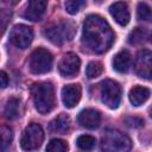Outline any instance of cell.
I'll return each mask as SVG.
<instances>
[{"instance_id":"8992f818","label":"cell","mask_w":152,"mask_h":152,"mask_svg":"<svg viewBox=\"0 0 152 152\" xmlns=\"http://www.w3.org/2000/svg\"><path fill=\"white\" fill-rule=\"evenodd\" d=\"M43 140H44V132L42 126L38 124H31L23 132L20 139V146L25 151H33L40 147Z\"/></svg>"},{"instance_id":"d4e9b609","label":"cell","mask_w":152,"mask_h":152,"mask_svg":"<svg viewBox=\"0 0 152 152\" xmlns=\"http://www.w3.org/2000/svg\"><path fill=\"white\" fill-rule=\"evenodd\" d=\"M84 4H86V0H66L65 10L69 14H76L84 6Z\"/></svg>"},{"instance_id":"3957f363","label":"cell","mask_w":152,"mask_h":152,"mask_svg":"<svg viewBox=\"0 0 152 152\" xmlns=\"http://www.w3.org/2000/svg\"><path fill=\"white\" fill-rule=\"evenodd\" d=\"M76 33V27L72 21L62 20L57 24H53L46 27L44 34L45 37L56 45H62L66 42H70Z\"/></svg>"},{"instance_id":"7c38bea8","label":"cell","mask_w":152,"mask_h":152,"mask_svg":"<svg viewBox=\"0 0 152 152\" xmlns=\"http://www.w3.org/2000/svg\"><path fill=\"white\" fill-rule=\"evenodd\" d=\"M81 86L68 84L62 89V101L66 108H74L81 99Z\"/></svg>"},{"instance_id":"4fadbf2b","label":"cell","mask_w":152,"mask_h":152,"mask_svg":"<svg viewBox=\"0 0 152 152\" xmlns=\"http://www.w3.org/2000/svg\"><path fill=\"white\" fill-rule=\"evenodd\" d=\"M109 13L120 26H126L129 23V19H131L129 10H128L127 4L124 1H119V2L110 5Z\"/></svg>"},{"instance_id":"cb8c5ba5","label":"cell","mask_w":152,"mask_h":152,"mask_svg":"<svg viewBox=\"0 0 152 152\" xmlns=\"http://www.w3.org/2000/svg\"><path fill=\"white\" fill-rule=\"evenodd\" d=\"M137 17L139 20H150L152 18V10L145 2H139L137 8Z\"/></svg>"},{"instance_id":"7a4b0ae2","label":"cell","mask_w":152,"mask_h":152,"mask_svg":"<svg viewBox=\"0 0 152 152\" xmlns=\"http://www.w3.org/2000/svg\"><path fill=\"white\" fill-rule=\"evenodd\" d=\"M36 109L40 114H48L55 108V89L51 82H37L31 88Z\"/></svg>"},{"instance_id":"9a60e30c","label":"cell","mask_w":152,"mask_h":152,"mask_svg":"<svg viewBox=\"0 0 152 152\" xmlns=\"http://www.w3.org/2000/svg\"><path fill=\"white\" fill-rule=\"evenodd\" d=\"M131 53L127 50H121L113 58V69L120 74L127 72L131 66Z\"/></svg>"},{"instance_id":"2e32d148","label":"cell","mask_w":152,"mask_h":152,"mask_svg":"<svg viewBox=\"0 0 152 152\" xmlns=\"http://www.w3.org/2000/svg\"><path fill=\"white\" fill-rule=\"evenodd\" d=\"M150 95H151V90L148 88L142 87V86H135L129 90L128 97H129L131 103L133 106L138 107V106L145 103L148 100Z\"/></svg>"},{"instance_id":"ffe728a7","label":"cell","mask_w":152,"mask_h":152,"mask_svg":"<svg viewBox=\"0 0 152 152\" xmlns=\"http://www.w3.org/2000/svg\"><path fill=\"white\" fill-rule=\"evenodd\" d=\"M76 145L78 146V148L81 150H84V151H89V150H93L96 145V139L91 135H87V134H83V135H80L76 140Z\"/></svg>"},{"instance_id":"7402d4cb","label":"cell","mask_w":152,"mask_h":152,"mask_svg":"<svg viewBox=\"0 0 152 152\" xmlns=\"http://www.w3.org/2000/svg\"><path fill=\"white\" fill-rule=\"evenodd\" d=\"M13 140V131L11 127L4 125L1 127V150L5 151Z\"/></svg>"},{"instance_id":"d6986e66","label":"cell","mask_w":152,"mask_h":152,"mask_svg":"<svg viewBox=\"0 0 152 152\" xmlns=\"http://www.w3.org/2000/svg\"><path fill=\"white\" fill-rule=\"evenodd\" d=\"M150 38H152V34L148 30L142 28V27H137L135 30H133L129 36H128V43L129 44H142L145 42H147Z\"/></svg>"},{"instance_id":"8fae6325","label":"cell","mask_w":152,"mask_h":152,"mask_svg":"<svg viewBox=\"0 0 152 152\" xmlns=\"http://www.w3.org/2000/svg\"><path fill=\"white\" fill-rule=\"evenodd\" d=\"M48 0H28L26 10L24 12V18L31 21H38L45 13Z\"/></svg>"},{"instance_id":"e0dca14e","label":"cell","mask_w":152,"mask_h":152,"mask_svg":"<svg viewBox=\"0 0 152 152\" xmlns=\"http://www.w3.org/2000/svg\"><path fill=\"white\" fill-rule=\"evenodd\" d=\"M71 120L70 116L62 113L50 122V131L59 134H66L70 129Z\"/></svg>"},{"instance_id":"30bf717a","label":"cell","mask_w":152,"mask_h":152,"mask_svg":"<svg viewBox=\"0 0 152 152\" xmlns=\"http://www.w3.org/2000/svg\"><path fill=\"white\" fill-rule=\"evenodd\" d=\"M81 66V61L78 56L74 52L65 53L58 63V70L63 77H74Z\"/></svg>"},{"instance_id":"44dd1931","label":"cell","mask_w":152,"mask_h":152,"mask_svg":"<svg viewBox=\"0 0 152 152\" xmlns=\"http://www.w3.org/2000/svg\"><path fill=\"white\" fill-rule=\"evenodd\" d=\"M102 71H103L102 64L100 62H96V61L90 62L86 69V74L88 76V78H96L102 74Z\"/></svg>"},{"instance_id":"5bb4252c","label":"cell","mask_w":152,"mask_h":152,"mask_svg":"<svg viewBox=\"0 0 152 152\" xmlns=\"http://www.w3.org/2000/svg\"><path fill=\"white\" fill-rule=\"evenodd\" d=\"M77 120H78L81 126H83L86 128H89V129H94V128L99 127V125L101 122V115L97 110L88 108V109L82 110L78 114Z\"/></svg>"},{"instance_id":"f1b7e54d","label":"cell","mask_w":152,"mask_h":152,"mask_svg":"<svg viewBox=\"0 0 152 152\" xmlns=\"http://www.w3.org/2000/svg\"><path fill=\"white\" fill-rule=\"evenodd\" d=\"M150 115H151V118H152V108H151V110H150Z\"/></svg>"},{"instance_id":"ba28073f","label":"cell","mask_w":152,"mask_h":152,"mask_svg":"<svg viewBox=\"0 0 152 152\" xmlns=\"http://www.w3.org/2000/svg\"><path fill=\"white\" fill-rule=\"evenodd\" d=\"M32 39H33V31L30 26L19 24L11 30L10 42L19 49H26L32 43Z\"/></svg>"},{"instance_id":"9c48e42d","label":"cell","mask_w":152,"mask_h":152,"mask_svg":"<svg viewBox=\"0 0 152 152\" xmlns=\"http://www.w3.org/2000/svg\"><path fill=\"white\" fill-rule=\"evenodd\" d=\"M134 70L139 77L152 81V51L145 50L138 53Z\"/></svg>"},{"instance_id":"4316f807","label":"cell","mask_w":152,"mask_h":152,"mask_svg":"<svg viewBox=\"0 0 152 152\" xmlns=\"http://www.w3.org/2000/svg\"><path fill=\"white\" fill-rule=\"evenodd\" d=\"M8 86V77L5 71H1V88H6Z\"/></svg>"},{"instance_id":"277c9868","label":"cell","mask_w":152,"mask_h":152,"mask_svg":"<svg viewBox=\"0 0 152 152\" xmlns=\"http://www.w3.org/2000/svg\"><path fill=\"white\" fill-rule=\"evenodd\" d=\"M131 139L116 129H107L101 138V148L108 152H125L131 150Z\"/></svg>"},{"instance_id":"52a82bcc","label":"cell","mask_w":152,"mask_h":152,"mask_svg":"<svg viewBox=\"0 0 152 152\" xmlns=\"http://www.w3.org/2000/svg\"><path fill=\"white\" fill-rule=\"evenodd\" d=\"M101 101L110 109H116L121 101V88L113 80H104L101 83Z\"/></svg>"},{"instance_id":"603a6c76","label":"cell","mask_w":152,"mask_h":152,"mask_svg":"<svg viewBox=\"0 0 152 152\" xmlns=\"http://www.w3.org/2000/svg\"><path fill=\"white\" fill-rule=\"evenodd\" d=\"M66 150L68 144L61 139H52L46 146V151L49 152H65Z\"/></svg>"},{"instance_id":"6da1fadb","label":"cell","mask_w":152,"mask_h":152,"mask_svg":"<svg viewBox=\"0 0 152 152\" xmlns=\"http://www.w3.org/2000/svg\"><path fill=\"white\" fill-rule=\"evenodd\" d=\"M114 32L109 24L97 14L86 18L82 32V44L95 53H103L109 50L114 42Z\"/></svg>"},{"instance_id":"ac0fdd59","label":"cell","mask_w":152,"mask_h":152,"mask_svg":"<svg viewBox=\"0 0 152 152\" xmlns=\"http://www.w3.org/2000/svg\"><path fill=\"white\" fill-rule=\"evenodd\" d=\"M20 100L17 97L8 99L5 106V116L7 120H15L20 116Z\"/></svg>"},{"instance_id":"83f0119b","label":"cell","mask_w":152,"mask_h":152,"mask_svg":"<svg viewBox=\"0 0 152 152\" xmlns=\"http://www.w3.org/2000/svg\"><path fill=\"white\" fill-rule=\"evenodd\" d=\"M4 2H6V4H10V5H15L19 0H2Z\"/></svg>"},{"instance_id":"5b68a950","label":"cell","mask_w":152,"mask_h":152,"mask_svg":"<svg viewBox=\"0 0 152 152\" xmlns=\"http://www.w3.org/2000/svg\"><path fill=\"white\" fill-rule=\"evenodd\" d=\"M52 62H53V58H52V55L50 53V51H48L46 49H43V48H38V49L33 50L30 56L28 68L32 74L42 75V74H46L51 70Z\"/></svg>"},{"instance_id":"484cf974","label":"cell","mask_w":152,"mask_h":152,"mask_svg":"<svg viewBox=\"0 0 152 152\" xmlns=\"http://www.w3.org/2000/svg\"><path fill=\"white\" fill-rule=\"evenodd\" d=\"M125 122L129 127H140L144 125V120L138 116H128L125 119Z\"/></svg>"}]
</instances>
